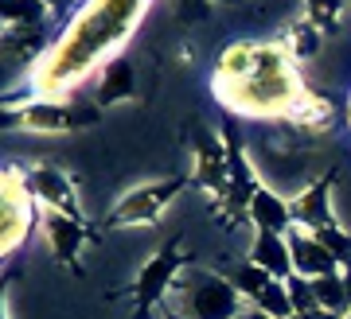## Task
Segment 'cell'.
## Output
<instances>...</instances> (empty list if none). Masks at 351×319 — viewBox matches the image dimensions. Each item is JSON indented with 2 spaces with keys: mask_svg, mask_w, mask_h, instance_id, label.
<instances>
[{
  "mask_svg": "<svg viewBox=\"0 0 351 319\" xmlns=\"http://www.w3.org/2000/svg\"><path fill=\"white\" fill-rule=\"evenodd\" d=\"M250 261L258 265V269L269 272L274 281H289V277H293V253H289V238H285V233L254 230Z\"/></svg>",
  "mask_w": 351,
  "mask_h": 319,
  "instance_id": "obj_13",
  "label": "cell"
},
{
  "mask_svg": "<svg viewBox=\"0 0 351 319\" xmlns=\"http://www.w3.org/2000/svg\"><path fill=\"white\" fill-rule=\"evenodd\" d=\"M188 187V175H172V179H152V183H141L133 191L113 203L110 218H106V230H125V226H152L164 210L172 207V199Z\"/></svg>",
  "mask_w": 351,
  "mask_h": 319,
  "instance_id": "obj_6",
  "label": "cell"
},
{
  "mask_svg": "<svg viewBox=\"0 0 351 319\" xmlns=\"http://www.w3.org/2000/svg\"><path fill=\"white\" fill-rule=\"evenodd\" d=\"M133 90H137V82H133V62H129L125 55H117L113 62L101 66L98 86H94V105H98V110H110L117 101L133 98Z\"/></svg>",
  "mask_w": 351,
  "mask_h": 319,
  "instance_id": "obj_14",
  "label": "cell"
},
{
  "mask_svg": "<svg viewBox=\"0 0 351 319\" xmlns=\"http://www.w3.org/2000/svg\"><path fill=\"white\" fill-rule=\"evenodd\" d=\"M348 125H351V98H348Z\"/></svg>",
  "mask_w": 351,
  "mask_h": 319,
  "instance_id": "obj_28",
  "label": "cell"
},
{
  "mask_svg": "<svg viewBox=\"0 0 351 319\" xmlns=\"http://www.w3.org/2000/svg\"><path fill=\"white\" fill-rule=\"evenodd\" d=\"M0 253L12 257L24 246V238L36 230V191L27 183V172L20 168H4V183H0Z\"/></svg>",
  "mask_w": 351,
  "mask_h": 319,
  "instance_id": "obj_5",
  "label": "cell"
},
{
  "mask_svg": "<svg viewBox=\"0 0 351 319\" xmlns=\"http://www.w3.org/2000/svg\"><path fill=\"white\" fill-rule=\"evenodd\" d=\"M277 43L293 55V62H304V59H313L316 51H320V43H324V31L304 16V20H293V24L277 36Z\"/></svg>",
  "mask_w": 351,
  "mask_h": 319,
  "instance_id": "obj_17",
  "label": "cell"
},
{
  "mask_svg": "<svg viewBox=\"0 0 351 319\" xmlns=\"http://www.w3.org/2000/svg\"><path fill=\"white\" fill-rule=\"evenodd\" d=\"M47 39H43V27H0V51H4V66H16V62H32L36 66L43 55H47Z\"/></svg>",
  "mask_w": 351,
  "mask_h": 319,
  "instance_id": "obj_15",
  "label": "cell"
},
{
  "mask_svg": "<svg viewBox=\"0 0 351 319\" xmlns=\"http://www.w3.org/2000/svg\"><path fill=\"white\" fill-rule=\"evenodd\" d=\"M339 277H343V288H348V304H351V265L343 272H339Z\"/></svg>",
  "mask_w": 351,
  "mask_h": 319,
  "instance_id": "obj_25",
  "label": "cell"
},
{
  "mask_svg": "<svg viewBox=\"0 0 351 319\" xmlns=\"http://www.w3.org/2000/svg\"><path fill=\"white\" fill-rule=\"evenodd\" d=\"M211 94L230 117H293L308 86L281 43L239 39L219 51Z\"/></svg>",
  "mask_w": 351,
  "mask_h": 319,
  "instance_id": "obj_2",
  "label": "cell"
},
{
  "mask_svg": "<svg viewBox=\"0 0 351 319\" xmlns=\"http://www.w3.org/2000/svg\"><path fill=\"white\" fill-rule=\"evenodd\" d=\"M316 238H320V246H324L328 253L348 269V265H351V238L339 230V222H336V226H328V230H316Z\"/></svg>",
  "mask_w": 351,
  "mask_h": 319,
  "instance_id": "obj_23",
  "label": "cell"
},
{
  "mask_svg": "<svg viewBox=\"0 0 351 319\" xmlns=\"http://www.w3.org/2000/svg\"><path fill=\"white\" fill-rule=\"evenodd\" d=\"M27 183H32L36 199L43 203V210H59V214H66V218H75L86 226V210L78 207V191H75V183H71L66 172L51 168V164H39V168L27 172Z\"/></svg>",
  "mask_w": 351,
  "mask_h": 319,
  "instance_id": "obj_9",
  "label": "cell"
},
{
  "mask_svg": "<svg viewBox=\"0 0 351 319\" xmlns=\"http://www.w3.org/2000/svg\"><path fill=\"white\" fill-rule=\"evenodd\" d=\"M43 233H47V246L55 253V261H63L71 272H78V249L86 242V226L59 214V210H43Z\"/></svg>",
  "mask_w": 351,
  "mask_h": 319,
  "instance_id": "obj_12",
  "label": "cell"
},
{
  "mask_svg": "<svg viewBox=\"0 0 351 319\" xmlns=\"http://www.w3.org/2000/svg\"><path fill=\"white\" fill-rule=\"evenodd\" d=\"M184 249H180V238H172L168 246L156 253V257L141 269L137 284H133V296H137V316L145 319L152 311V307L164 304V296H168V288H172L176 281H180V272H184Z\"/></svg>",
  "mask_w": 351,
  "mask_h": 319,
  "instance_id": "obj_7",
  "label": "cell"
},
{
  "mask_svg": "<svg viewBox=\"0 0 351 319\" xmlns=\"http://www.w3.org/2000/svg\"><path fill=\"white\" fill-rule=\"evenodd\" d=\"M343 319H351V311H348V316H343Z\"/></svg>",
  "mask_w": 351,
  "mask_h": 319,
  "instance_id": "obj_29",
  "label": "cell"
},
{
  "mask_svg": "<svg viewBox=\"0 0 351 319\" xmlns=\"http://www.w3.org/2000/svg\"><path fill=\"white\" fill-rule=\"evenodd\" d=\"M226 281L234 284V288H239L246 300H258V296H262L265 288L274 284V277H269L265 269H258L254 261H242V265H234V269L226 272Z\"/></svg>",
  "mask_w": 351,
  "mask_h": 319,
  "instance_id": "obj_19",
  "label": "cell"
},
{
  "mask_svg": "<svg viewBox=\"0 0 351 319\" xmlns=\"http://www.w3.org/2000/svg\"><path fill=\"white\" fill-rule=\"evenodd\" d=\"M180 292V316L184 319H242V292L226 277L215 272H180L172 284Z\"/></svg>",
  "mask_w": 351,
  "mask_h": 319,
  "instance_id": "obj_3",
  "label": "cell"
},
{
  "mask_svg": "<svg viewBox=\"0 0 351 319\" xmlns=\"http://www.w3.org/2000/svg\"><path fill=\"white\" fill-rule=\"evenodd\" d=\"M289 121L297 125V129H304V133H328V129L336 125V110H332V101L320 98V94L308 86V94L301 98V105L293 110Z\"/></svg>",
  "mask_w": 351,
  "mask_h": 319,
  "instance_id": "obj_18",
  "label": "cell"
},
{
  "mask_svg": "<svg viewBox=\"0 0 351 319\" xmlns=\"http://www.w3.org/2000/svg\"><path fill=\"white\" fill-rule=\"evenodd\" d=\"M289 288V300H293V311L297 316H313V311H320V304H316V292H313V281H304V277H289L285 281Z\"/></svg>",
  "mask_w": 351,
  "mask_h": 319,
  "instance_id": "obj_22",
  "label": "cell"
},
{
  "mask_svg": "<svg viewBox=\"0 0 351 319\" xmlns=\"http://www.w3.org/2000/svg\"><path fill=\"white\" fill-rule=\"evenodd\" d=\"M289 238V253H293V272L304 277V281H320V277H336L339 272V261L320 246V238L304 226H293L285 233Z\"/></svg>",
  "mask_w": 351,
  "mask_h": 319,
  "instance_id": "obj_10",
  "label": "cell"
},
{
  "mask_svg": "<svg viewBox=\"0 0 351 319\" xmlns=\"http://www.w3.org/2000/svg\"><path fill=\"white\" fill-rule=\"evenodd\" d=\"M293 319H336V316H324V311H313V316H293Z\"/></svg>",
  "mask_w": 351,
  "mask_h": 319,
  "instance_id": "obj_27",
  "label": "cell"
},
{
  "mask_svg": "<svg viewBox=\"0 0 351 319\" xmlns=\"http://www.w3.org/2000/svg\"><path fill=\"white\" fill-rule=\"evenodd\" d=\"M101 121V110L90 101H75V98H36L24 101L20 110L4 113V129H32V133H71V129H90Z\"/></svg>",
  "mask_w": 351,
  "mask_h": 319,
  "instance_id": "obj_4",
  "label": "cell"
},
{
  "mask_svg": "<svg viewBox=\"0 0 351 319\" xmlns=\"http://www.w3.org/2000/svg\"><path fill=\"white\" fill-rule=\"evenodd\" d=\"M160 319H184V316H180L176 307H160Z\"/></svg>",
  "mask_w": 351,
  "mask_h": 319,
  "instance_id": "obj_26",
  "label": "cell"
},
{
  "mask_svg": "<svg viewBox=\"0 0 351 319\" xmlns=\"http://www.w3.org/2000/svg\"><path fill=\"white\" fill-rule=\"evenodd\" d=\"M191 179L215 199L223 203L230 191V160H226L223 136L211 133L207 125H195V164H191Z\"/></svg>",
  "mask_w": 351,
  "mask_h": 319,
  "instance_id": "obj_8",
  "label": "cell"
},
{
  "mask_svg": "<svg viewBox=\"0 0 351 319\" xmlns=\"http://www.w3.org/2000/svg\"><path fill=\"white\" fill-rule=\"evenodd\" d=\"M51 4H20V0H4L0 4V27H43V16Z\"/></svg>",
  "mask_w": 351,
  "mask_h": 319,
  "instance_id": "obj_20",
  "label": "cell"
},
{
  "mask_svg": "<svg viewBox=\"0 0 351 319\" xmlns=\"http://www.w3.org/2000/svg\"><path fill=\"white\" fill-rule=\"evenodd\" d=\"M258 311H262L265 319H293L297 316V311H293V300H289L285 281H274L262 296H258Z\"/></svg>",
  "mask_w": 351,
  "mask_h": 319,
  "instance_id": "obj_21",
  "label": "cell"
},
{
  "mask_svg": "<svg viewBox=\"0 0 351 319\" xmlns=\"http://www.w3.org/2000/svg\"><path fill=\"white\" fill-rule=\"evenodd\" d=\"M308 20H313L320 31H332V27L343 24V4H308Z\"/></svg>",
  "mask_w": 351,
  "mask_h": 319,
  "instance_id": "obj_24",
  "label": "cell"
},
{
  "mask_svg": "<svg viewBox=\"0 0 351 319\" xmlns=\"http://www.w3.org/2000/svg\"><path fill=\"white\" fill-rule=\"evenodd\" d=\"M332 183H336V172L320 175L313 187H304L297 199H289V207H293V226H304V230H328V226H336V214H332Z\"/></svg>",
  "mask_w": 351,
  "mask_h": 319,
  "instance_id": "obj_11",
  "label": "cell"
},
{
  "mask_svg": "<svg viewBox=\"0 0 351 319\" xmlns=\"http://www.w3.org/2000/svg\"><path fill=\"white\" fill-rule=\"evenodd\" d=\"M250 226L254 230H265V233H289L293 230V207H289V199H281L277 191L262 187L250 203Z\"/></svg>",
  "mask_w": 351,
  "mask_h": 319,
  "instance_id": "obj_16",
  "label": "cell"
},
{
  "mask_svg": "<svg viewBox=\"0 0 351 319\" xmlns=\"http://www.w3.org/2000/svg\"><path fill=\"white\" fill-rule=\"evenodd\" d=\"M149 16L145 0H98V4H82L75 20L51 39L47 55L32 66L27 74V94L36 98H66L71 90L98 71L106 62L117 59V51L129 43V36L141 27Z\"/></svg>",
  "mask_w": 351,
  "mask_h": 319,
  "instance_id": "obj_1",
  "label": "cell"
}]
</instances>
